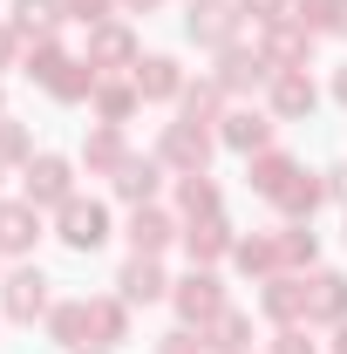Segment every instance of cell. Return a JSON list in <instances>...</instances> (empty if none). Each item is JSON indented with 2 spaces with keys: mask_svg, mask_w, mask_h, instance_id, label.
Listing matches in <instances>:
<instances>
[{
  "mask_svg": "<svg viewBox=\"0 0 347 354\" xmlns=\"http://www.w3.org/2000/svg\"><path fill=\"white\" fill-rule=\"evenodd\" d=\"M21 198L41 205V212H62V205L75 198V164H68L62 150H35V157L21 164Z\"/></svg>",
  "mask_w": 347,
  "mask_h": 354,
  "instance_id": "1",
  "label": "cell"
},
{
  "mask_svg": "<svg viewBox=\"0 0 347 354\" xmlns=\"http://www.w3.org/2000/svg\"><path fill=\"white\" fill-rule=\"evenodd\" d=\"M55 279H48L41 266H14L7 279H0V320H14V327H35V320H48V307H55V293H48Z\"/></svg>",
  "mask_w": 347,
  "mask_h": 354,
  "instance_id": "2",
  "label": "cell"
},
{
  "mask_svg": "<svg viewBox=\"0 0 347 354\" xmlns=\"http://www.w3.org/2000/svg\"><path fill=\"white\" fill-rule=\"evenodd\" d=\"M171 307H177V327H205L218 307H232V300H225L218 266H191L184 279H171Z\"/></svg>",
  "mask_w": 347,
  "mask_h": 354,
  "instance_id": "3",
  "label": "cell"
},
{
  "mask_svg": "<svg viewBox=\"0 0 347 354\" xmlns=\"http://www.w3.org/2000/svg\"><path fill=\"white\" fill-rule=\"evenodd\" d=\"M212 150H218V130H205V123H164V136H157V157H164V171L184 177V171H212Z\"/></svg>",
  "mask_w": 347,
  "mask_h": 354,
  "instance_id": "4",
  "label": "cell"
},
{
  "mask_svg": "<svg viewBox=\"0 0 347 354\" xmlns=\"http://www.w3.org/2000/svg\"><path fill=\"white\" fill-rule=\"evenodd\" d=\"M184 7H191V14H184V35L198 48H212V55L232 48L238 28H245V7H238V0H184Z\"/></svg>",
  "mask_w": 347,
  "mask_h": 354,
  "instance_id": "5",
  "label": "cell"
},
{
  "mask_svg": "<svg viewBox=\"0 0 347 354\" xmlns=\"http://www.w3.org/2000/svg\"><path fill=\"white\" fill-rule=\"evenodd\" d=\"M55 239H62L68 252H95V245L109 239V205H102V198H82V191H75V198H68V205L55 212Z\"/></svg>",
  "mask_w": 347,
  "mask_h": 354,
  "instance_id": "6",
  "label": "cell"
},
{
  "mask_svg": "<svg viewBox=\"0 0 347 354\" xmlns=\"http://www.w3.org/2000/svg\"><path fill=\"white\" fill-rule=\"evenodd\" d=\"M136 62H143V41H136L130 21H102V28H88V68H95V75H130Z\"/></svg>",
  "mask_w": 347,
  "mask_h": 354,
  "instance_id": "7",
  "label": "cell"
},
{
  "mask_svg": "<svg viewBox=\"0 0 347 354\" xmlns=\"http://www.w3.org/2000/svg\"><path fill=\"white\" fill-rule=\"evenodd\" d=\"M212 82L225 88V95H252V88H265V82H272V62L259 55V41H252V48H245V41H232V48H218Z\"/></svg>",
  "mask_w": 347,
  "mask_h": 354,
  "instance_id": "8",
  "label": "cell"
},
{
  "mask_svg": "<svg viewBox=\"0 0 347 354\" xmlns=\"http://www.w3.org/2000/svg\"><path fill=\"white\" fill-rule=\"evenodd\" d=\"M272 136H279V116L272 109H225V123H218V143L225 150H238V157H259V150H272Z\"/></svg>",
  "mask_w": 347,
  "mask_h": 354,
  "instance_id": "9",
  "label": "cell"
},
{
  "mask_svg": "<svg viewBox=\"0 0 347 354\" xmlns=\"http://www.w3.org/2000/svg\"><path fill=\"white\" fill-rule=\"evenodd\" d=\"M123 239H130V252H150V259H164L177 239H184V218L164 212V205H136L130 225H123Z\"/></svg>",
  "mask_w": 347,
  "mask_h": 354,
  "instance_id": "10",
  "label": "cell"
},
{
  "mask_svg": "<svg viewBox=\"0 0 347 354\" xmlns=\"http://www.w3.org/2000/svg\"><path fill=\"white\" fill-rule=\"evenodd\" d=\"M265 109H272L279 123H306V116L320 109V88H313V75H306V68H279V75L265 82Z\"/></svg>",
  "mask_w": 347,
  "mask_h": 354,
  "instance_id": "11",
  "label": "cell"
},
{
  "mask_svg": "<svg viewBox=\"0 0 347 354\" xmlns=\"http://www.w3.org/2000/svg\"><path fill=\"white\" fill-rule=\"evenodd\" d=\"M259 313L272 327H306V272H272V279H259Z\"/></svg>",
  "mask_w": 347,
  "mask_h": 354,
  "instance_id": "12",
  "label": "cell"
},
{
  "mask_svg": "<svg viewBox=\"0 0 347 354\" xmlns=\"http://www.w3.org/2000/svg\"><path fill=\"white\" fill-rule=\"evenodd\" d=\"M347 320V272L313 266L306 272V327H341Z\"/></svg>",
  "mask_w": 347,
  "mask_h": 354,
  "instance_id": "13",
  "label": "cell"
},
{
  "mask_svg": "<svg viewBox=\"0 0 347 354\" xmlns=\"http://www.w3.org/2000/svg\"><path fill=\"white\" fill-rule=\"evenodd\" d=\"M35 245H41V205L0 198V259H28Z\"/></svg>",
  "mask_w": 347,
  "mask_h": 354,
  "instance_id": "14",
  "label": "cell"
},
{
  "mask_svg": "<svg viewBox=\"0 0 347 354\" xmlns=\"http://www.w3.org/2000/svg\"><path fill=\"white\" fill-rule=\"evenodd\" d=\"M177 245L191 252V266H218V259H232L238 232H232L225 212H212V218H184V239H177Z\"/></svg>",
  "mask_w": 347,
  "mask_h": 354,
  "instance_id": "15",
  "label": "cell"
},
{
  "mask_svg": "<svg viewBox=\"0 0 347 354\" xmlns=\"http://www.w3.org/2000/svg\"><path fill=\"white\" fill-rule=\"evenodd\" d=\"M116 293H123L130 307H157V300H171L164 259H150V252H130V259H123V272H116Z\"/></svg>",
  "mask_w": 347,
  "mask_h": 354,
  "instance_id": "16",
  "label": "cell"
},
{
  "mask_svg": "<svg viewBox=\"0 0 347 354\" xmlns=\"http://www.w3.org/2000/svg\"><path fill=\"white\" fill-rule=\"evenodd\" d=\"M259 55L272 62V75L279 68H313V35L300 21H272V28H259Z\"/></svg>",
  "mask_w": 347,
  "mask_h": 354,
  "instance_id": "17",
  "label": "cell"
},
{
  "mask_svg": "<svg viewBox=\"0 0 347 354\" xmlns=\"http://www.w3.org/2000/svg\"><path fill=\"white\" fill-rule=\"evenodd\" d=\"M164 157H157V150H150V157H130V164H123V171L109 177V191H116V198H123V205H157V191H164Z\"/></svg>",
  "mask_w": 347,
  "mask_h": 354,
  "instance_id": "18",
  "label": "cell"
},
{
  "mask_svg": "<svg viewBox=\"0 0 347 354\" xmlns=\"http://www.w3.org/2000/svg\"><path fill=\"white\" fill-rule=\"evenodd\" d=\"M130 82H136L143 102H177V95H184V62H177V55H143L130 68Z\"/></svg>",
  "mask_w": 347,
  "mask_h": 354,
  "instance_id": "19",
  "label": "cell"
},
{
  "mask_svg": "<svg viewBox=\"0 0 347 354\" xmlns=\"http://www.w3.org/2000/svg\"><path fill=\"white\" fill-rule=\"evenodd\" d=\"M130 157H136V150H130V136L116 130V123H95V130L82 136V164H88V177H116Z\"/></svg>",
  "mask_w": 347,
  "mask_h": 354,
  "instance_id": "20",
  "label": "cell"
},
{
  "mask_svg": "<svg viewBox=\"0 0 347 354\" xmlns=\"http://www.w3.org/2000/svg\"><path fill=\"white\" fill-rule=\"evenodd\" d=\"M293 171H300V157H293V150H279V143H272V150H259V157H245V184L259 191L265 205L293 184Z\"/></svg>",
  "mask_w": 347,
  "mask_h": 354,
  "instance_id": "21",
  "label": "cell"
},
{
  "mask_svg": "<svg viewBox=\"0 0 347 354\" xmlns=\"http://www.w3.org/2000/svg\"><path fill=\"white\" fill-rule=\"evenodd\" d=\"M198 334H205L212 354H252V313H245V307H218Z\"/></svg>",
  "mask_w": 347,
  "mask_h": 354,
  "instance_id": "22",
  "label": "cell"
},
{
  "mask_svg": "<svg viewBox=\"0 0 347 354\" xmlns=\"http://www.w3.org/2000/svg\"><path fill=\"white\" fill-rule=\"evenodd\" d=\"M88 341L95 348H123L130 341V300L123 293H95L88 300Z\"/></svg>",
  "mask_w": 347,
  "mask_h": 354,
  "instance_id": "23",
  "label": "cell"
},
{
  "mask_svg": "<svg viewBox=\"0 0 347 354\" xmlns=\"http://www.w3.org/2000/svg\"><path fill=\"white\" fill-rule=\"evenodd\" d=\"M88 109H95V123H116V130H123L136 109H143V95H136L130 75H102V82H95V95H88Z\"/></svg>",
  "mask_w": 347,
  "mask_h": 354,
  "instance_id": "24",
  "label": "cell"
},
{
  "mask_svg": "<svg viewBox=\"0 0 347 354\" xmlns=\"http://www.w3.org/2000/svg\"><path fill=\"white\" fill-rule=\"evenodd\" d=\"M232 266H238L245 279H272V272H286V259H279V225L238 239V245H232Z\"/></svg>",
  "mask_w": 347,
  "mask_h": 354,
  "instance_id": "25",
  "label": "cell"
},
{
  "mask_svg": "<svg viewBox=\"0 0 347 354\" xmlns=\"http://www.w3.org/2000/svg\"><path fill=\"white\" fill-rule=\"evenodd\" d=\"M62 21H68L62 0H14V21H7V28L21 35V48H28V41H55Z\"/></svg>",
  "mask_w": 347,
  "mask_h": 354,
  "instance_id": "26",
  "label": "cell"
},
{
  "mask_svg": "<svg viewBox=\"0 0 347 354\" xmlns=\"http://www.w3.org/2000/svg\"><path fill=\"white\" fill-rule=\"evenodd\" d=\"M41 327H48V341H55V348H62V354L88 348V300H55Z\"/></svg>",
  "mask_w": 347,
  "mask_h": 354,
  "instance_id": "27",
  "label": "cell"
},
{
  "mask_svg": "<svg viewBox=\"0 0 347 354\" xmlns=\"http://www.w3.org/2000/svg\"><path fill=\"white\" fill-rule=\"evenodd\" d=\"M212 212H225L218 177L212 171H184V177H177V218H212Z\"/></svg>",
  "mask_w": 347,
  "mask_h": 354,
  "instance_id": "28",
  "label": "cell"
},
{
  "mask_svg": "<svg viewBox=\"0 0 347 354\" xmlns=\"http://www.w3.org/2000/svg\"><path fill=\"white\" fill-rule=\"evenodd\" d=\"M177 116H184V123H205V130H218V123H225V88H218L212 75L184 82V95H177Z\"/></svg>",
  "mask_w": 347,
  "mask_h": 354,
  "instance_id": "29",
  "label": "cell"
},
{
  "mask_svg": "<svg viewBox=\"0 0 347 354\" xmlns=\"http://www.w3.org/2000/svg\"><path fill=\"white\" fill-rule=\"evenodd\" d=\"M95 82H102V75L88 68V55H68V62H62V68H55L41 88L55 95V102H88V95H95Z\"/></svg>",
  "mask_w": 347,
  "mask_h": 354,
  "instance_id": "30",
  "label": "cell"
},
{
  "mask_svg": "<svg viewBox=\"0 0 347 354\" xmlns=\"http://www.w3.org/2000/svg\"><path fill=\"white\" fill-rule=\"evenodd\" d=\"M320 198H327V184H320V171H293V184H286V191H279V198H272V205H279V212H286V218H306L313 225V212H320Z\"/></svg>",
  "mask_w": 347,
  "mask_h": 354,
  "instance_id": "31",
  "label": "cell"
},
{
  "mask_svg": "<svg viewBox=\"0 0 347 354\" xmlns=\"http://www.w3.org/2000/svg\"><path fill=\"white\" fill-rule=\"evenodd\" d=\"M279 259H286V272H313V266H320V239H313L306 218L279 225Z\"/></svg>",
  "mask_w": 347,
  "mask_h": 354,
  "instance_id": "32",
  "label": "cell"
},
{
  "mask_svg": "<svg viewBox=\"0 0 347 354\" xmlns=\"http://www.w3.org/2000/svg\"><path fill=\"white\" fill-rule=\"evenodd\" d=\"M62 62H68V48H62V41H28V48H21V75H28V82H48Z\"/></svg>",
  "mask_w": 347,
  "mask_h": 354,
  "instance_id": "33",
  "label": "cell"
},
{
  "mask_svg": "<svg viewBox=\"0 0 347 354\" xmlns=\"http://www.w3.org/2000/svg\"><path fill=\"white\" fill-rule=\"evenodd\" d=\"M293 21L306 35H334L341 28V0H293Z\"/></svg>",
  "mask_w": 347,
  "mask_h": 354,
  "instance_id": "34",
  "label": "cell"
},
{
  "mask_svg": "<svg viewBox=\"0 0 347 354\" xmlns=\"http://www.w3.org/2000/svg\"><path fill=\"white\" fill-rule=\"evenodd\" d=\"M35 157V130L21 116H0V164H28Z\"/></svg>",
  "mask_w": 347,
  "mask_h": 354,
  "instance_id": "35",
  "label": "cell"
},
{
  "mask_svg": "<svg viewBox=\"0 0 347 354\" xmlns=\"http://www.w3.org/2000/svg\"><path fill=\"white\" fill-rule=\"evenodd\" d=\"M62 7H68V21L102 28V21H116V7H123V0H62Z\"/></svg>",
  "mask_w": 347,
  "mask_h": 354,
  "instance_id": "36",
  "label": "cell"
},
{
  "mask_svg": "<svg viewBox=\"0 0 347 354\" xmlns=\"http://www.w3.org/2000/svg\"><path fill=\"white\" fill-rule=\"evenodd\" d=\"M157 354H212V348H205V334H198V327H171V334L157 341Z\"/></svg>",
  "mask_w": 347,
  "mask_h": 354,
  "instance_id": "37",
  "label": "cell"
},
{
  "mask_svg": "<svg viewBox=\"0 0 347 354\" xmlns=\"http://www.w3.org/2000/svg\"><path fill=\"white\" fill-rule=\"evenodd\" d=\"M265 354H320V348H313V334H306V327H279V334L265 341Z\"/></svg>",
  "mask_w": 347,
  "mask_h": 354,
  "instance_id": "38",
  "label": "cell"
},
{
  "mask_svg": "<svg viewBox=\"0 0 347 354\" xmlns=\"http://www.w3.org/2000/svg\"><path fill=\"white\" fill-rule=\"evenodd\" d=\"M245 7V21H259V28H272V21H293V0H238Z\"/></svg>",
  "mask_w": 347,
  "mask_h": 354,
  "instance_id": "39",
  "label": "cell"
},
{
  "mask_svg": "<svg viewBox=\"0 0 347 354\" xmlns=\"http://www.w3.org/2000/svg\"><path fill=\"white\" fill-rule=\"evenodd\" d=\"M0 68H21V35L0 21Z\"/></svg>",
  "mask_w": 347,
  "mask_h": 354,
  "instance_id": "40",
  "label": "cell"
},
{
  "mask_svg": "<svg viewBox=\"0 0 347 354\" xmlns=\"http://www.w3.org/2000/svg\"><path fill=\"white\" fill-rule=\"evenodd\" d=\"M320 184H327V198H334V205H347V164H334V171H320Z\"/></svg>",
  "mask_w": 347,
  "mask_h": 354,
  "instance_id": "41",
  "label": "cell"
},
{
  "mask_svg": "<svg viewBox=\"0 0 347 354\" xmlns=\"http://www.w3.org/2000/svg\"><path fill=\"white\" fill-rule=\"evenodd\" d=\"M334 102H341V109H347V62H341V68H334Z\"/></svg>",
  "mask_w": 347,
  "mask_h": 354,
  "instance_id": "42",
  "label": "cell"
},
{
  "mask_svg": "<svg viewBox=\"0 0 347 354\" xmlns=\"http://www.w3.org/2000/svg\"><path fill=\"white\" fill-rule=\"evenodd\" d=\"M164 0H123V14H157Z\"/></svg>",
  "mask_w": 347,
  "mask_h": 354,
  "instance_id": "43",
  "label": "cell"
},
{
  "mask_svg": "<svg viewBox=\"0 0 347 354\" xmlns=\"http://www.w3.org/2000/svg\"><path fill=\"white\" fill-rule=\"evenodd\" d=\"M334 354H347V320H341V327H334Z\"/></svg>",
  "mask_w": 347,
  "mask_h": 354,
  "instance_id": "44",
  "label": "cell"
},
{
  "mask_svg": "<svg viewBox=\"0 0 347 354\" xmlns=\"http://www.w3.org/2000/svg\"><path fill=\"white\" fill-rule=\"evenodd\" d=\"M334 35H347V0H341V28H334Z\"/></svg>",
  "mask_w": 347,
  "mask_h": 354,
  "instance_id": "45",
  "label": "cell"
},
{
  "mask_svg": "<svg viewBox=\"0 0 347 354\" xmlns=\"http://www.w3.org/2000/svg\"><path fill=\"white\" fill-rule=\"evenodd\" d=\"M75 354H116V348H75Z\"/></svg>",
  "mask_w": 347,
  "mask_h": 354,
  "instance_id": "46",
  "label": "cell"
},
{
  "mask_svg": "<svg viewBox=\"0 0 347 354\" xmlns=\"http://www.w3.org/2000/svg\"><path fill=\"white\" fill-rule=\"evenodd\" d=\"M0 116H7V88H0Z\"/></svg>",
  "mask_w": 347,
  "mask_h": 354,
  "instance_id": "47",
  "label": "cell"
},
{
  "mask_svg": "<svg viewBox=\"0 0 347 354\" xmlns=\"http://www.w3.org/2000/svg\"><path fill=\"white\" fill-rule=\"evenodd\" d=\"M341 239H347V225H341Z\"/></svg>",
  "mask_w": 347,
  "mask_h": 354,
  "instance_id": "48",
  "label": "cell"
},
{
  "mask_svg": "<svg viewBox=\"0 0 347 354\" xmlns=\"http://www.w3.org/2000/svg\"><path fill=\"white\" fill-rule=\"evenodd\" d=\"M0 171H7V164H0Z\"/></svg>",
  "mask_w": 347,
  "mask_h": 354,
  "instance_id": "49",
  "label": "cell"
}]
</instances>
